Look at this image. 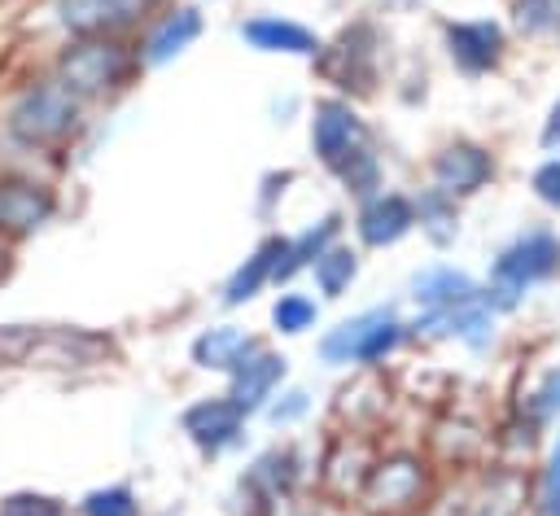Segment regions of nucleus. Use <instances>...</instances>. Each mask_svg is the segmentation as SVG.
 Returning <instances> with one entry per match:
<instances>
[{"label": "nucleus", "mask_w": 560, "mask_h": 516, "mask_svg": "<svg viewBox=\"0 0 560 516\" xmlns=\"http://www.w3.org/2000/svg\"><path fill=\"white\" fill-rule=\"evenodd\" d=\"M197 31H201V17H197V9H179V13H171L158 31H153V39H149V66H162V61H171L175 52H184L192 39H197Z\"/></svg>", "instance_id": "nucleus-14"}, {"label": "nucleus", "mask_w": 560, "mask_h": 516, "mask_svg": "<svg viewBox=\"0 0 560 516\" xmlns=\"http://www.w3.org/2000/svg\"><path fill=\"white\" fill-rule=\"evenodd\" d=\"M83 516H136L131 490H127V485H114V490L88 494V499H83Z\"/></svg>", "instance_id": "nucleus-21"}, {"label": "nucleus", "mask_w": 560, "mask_h": 516, "mask_svg": "<svg viewBox=\"0 0 560 516\" xmlns=\"http://www.w3.org/2000/svg\"><path fill=\"white\" fill-rule=\"evenodd\" d=\"M560 267V241L547 232H529L525 241H516L499 262H494V284H490V302L494 306H512L525 284L551 275Z\"/></svg>", "instance_id": "nucleus-2"}, {"label": "nucleus", "mask_w": 560, "mask_h": 516, "mask_svg": "<svg viewBox=\"0 0 560 516\" xmlns=\"http://www.w3.org/2000/svg\"><path fill=\"white\" fill-rule=\"evenodd\" d=\"M542 402H538V411H556L560 407V372H551L547 376V385H542V394H538Z\"/></svg>", "instance_id": "nucleus-25"}, {"label": "nucleus", "mask_w": 560, "mask_h": 516, "mask_svg": "<svg viewBox=\"0 0 560 516\" xmlns=\"http://www.w3.org/2000/svg\"><path fill=\"white\" fill-rule=\"evenodd\" d=\"M433 175L446 192H472L486 175H490V157L477 149V144H451L438 162H433Z\"/></svg>", "instance_id": "nucleus-10"}, {"label": "nucleus", "mask_w": 560, "mask_h": 516, "mask_svg": "<svg viewBox=\"0 0 560 516\" xmlns=\"http://www.w3.org/2000/svg\"><path fill=\"white\" fill-rule=\"evenodd\" d=\"M542 516H560V442H556L547 477H542Z\"/></svg>", "instance_id": "nucleus-22"}, {"label": "nucleus", "mask_w": 560, "mask_h": 516, "mask_svg": "<svg viewBox=\"0 0 560 516\" xmlns=\"http://www.w3.org/2000/svg\"><path fill=\"white\" fill-rule=\"evenodd\" d=\"M249 350H258V341H249L245 332H236V328H210L201 341H197V359H201V367H236Z\"/></svg>", "instance_id": "nucleus-16"}, {"label": "nucleus", "mask_w": 560, "mask_h": 516, "mask_svg": "<svg viewBox=\"0 0 560 516\" xmlns=\"http://www.w3.org/2000/svg\"><path fill=\"white\" fill-rule=\"evenodd\" d=\"M149 4L153 0H57V17L74 35H105L131 26Z\"/></svg>", "instance_id": "nucleus-4"}, {"label": "nucleus", "mask_w": 560, "mask_h": 516, "mask_svg": "<svg viewBox=\"0 0 560 516\" xmlns=\"http://www.w3.org/2000/svg\"><path fill=\"white\" fill-rule=\"evenodd\" d=\"M74 118H79V101L74 92L61 83V79H48V83H35L26 87L13 109H9V131L31 144V149H44V144H57L74 131Z\"/></svg>", "instance_id": "nucleus-1"}, {"label": "nucleus", "mask_w": 560, "mask_h": 516, "mask_svg": "<svg viewBox=\"0 0 560 516\" xmlns=\"http://www.w3.org/2000/svg\"><path fill=\"white\" fill-rule=\"evenodd\" d=\"M398 341V324L389 319V310H368L350 324H341L332 337H324V359L328 363H372L381 359L389 345Z\"/></svg>", "instance_id": "nucleus-3"}, {"label": "nucleus", "mask_w": 560, "mask_h": 516, "mask_svg": "<svg viewBox=\"0 0 560 516\" xmlns=\"http://www.w3.org/2000/svg\"><path fill=\"white\" fill-rule=\"evenodd\" d=\"M48 214V197L26 184H0V227L26 232Z\"/></svg>", "instance_id": "nucleus-15"}, {"label": "nucleus", "mask_w": 560, "mask_h": 516, "mask_svg": "<svg viewBox=\"0 0 560 516\" xmlns=\"http://www.w3.org/2000/svg\"><path fill=\"white\" fill-rule=\"evenodd\" d=\"M280 376H284V359L267 354L262 345L249 350V354L232 367V402H236L241 411H254V407L271 394V385H276Z\"/></svg>", "instance_id": "nucleus-7"}, {"label": "nucleus", "mask_w": 560, "mask_h": 516, "mask_svg": "<svg viewBox=\"0 0 560 516\" xmlns=\"http://www.w3.org/2000/svg\"><path fill=\"white\" fill-rule=\"evenodd\" d=\"M315 149H319V157H324L332 171H337L341 162H350V157L363 149V122L354 118L350 105H341V101L319 105V118H315Z\"/></svg>", "instance_id": "nucleus-5"}, {"label": "nucleus", "mask_w": 560, "mask_h": 516, "mask_svg": "<svg viewBox=\"0 0 560 516\" xmlns=\"http://www.w3.org/2000/svg\"><path fill=\"white\" fill-rule=\"evenodd\" d=\"M534 188H538V197H542L547 206L560 210V162H547V166L534 175Z\"/></svg>", "instance_id": "nucleus-23"}, {"label": "nucleus", "mask_w": 560, "mask_h": 516, "mask_svg": "<svg viewBox=\"0 0 560 516\" xmlns=\"http://www.w3.org/2000/svg\"><path fill=\"white\" fill-rule=\"evenodd\" d=\"M411 223H416L411 201H407V197H398V192H389V197H376V201L363 210L359 232H363V241H368V245H389V241H398Z\"/></svg>", "instance_id": "nucleus-11"}, {"label": "nucleus", "mask_w": 560, "mask_h": 516, "mask_svg": "<svg viewBox=\"0 0 560 516\" xmlns=\"http://www.w3.org/2000/svg\"><path fill=\"white\" fill-rule=\"evenodd\" d=\"M556 9H560V0H521V22H529V26H547Z\"/></svg>", "instance_id": "nucleus-24"}, {"label": "nucleus", "mask_w": 560, "mask_h": 516, "mask_svg": "<svg viewBox=\"0 0 560 516\" xmlns=\"http://www.w3.org/2000/svg\"><path fill=\"white\" fill-rule=\"evenodd\" d=\"M118 79V52L109 44H79L61 61V83L70 92H101Z\"/></svg>", "instance_id": "nucleus-6"}, {"label": "nucleus", "mask_w": 560, "mask_h": 516, "mask_svg": "<svg viewBox=\"0 0 560 516\" xmlns=\"http://www.w3.org/2000/svg\"><path fill=\"white\" fill-rule=\"evenodd\" d=\"M271 319H276V328H280V332H302V328H311V319H315V302H311V297L289 293V297H280V302H276Z\"/></svg>", "instance_id": "nucleus-20"}, {"label": "nucleus", "mask_w": 560, "mask_h": 516, "mask_svg": "<svg viewBox=\"0 0 560 516\" xmlns=\"http://www.w3.org/2000/svg\"><path fill=\"white\" fill-rule=\"evenodd\" d=\"M0 516H66L61 499L52 494H35V490H18L0 499Z\"/></svg>", "instance_id": "nucleus-19"}, {"label": "nucleus", "mask_w": 560, "mask_h": 516, "mask_svg": "<svg viewBox=\"0 0 560 516\" xmlns=\"http://www.w3.org/2000/svg\"><path fill=\"white\" fill-rule=\"evenodd\" d=\"M241 35H245L254 48H262V52H315V48H319L306 26L280 22V17H258V22H249Z\"/></svg>", "instance_id": "nucleus-13"}, {"label": "nucleus", "mask_w": 560, "mask_h": 516, "mask_svg": "<svg viewBox=\"0 0 560 516\" xmlns=\"http://www.w3.org/2000/svg\"><path fill=\"white\" fill-rule=\"evenodd\" d=\"M416 302H424V306H433V310H459V306H472L477 302V289H472V280L468 275H459V271H424L420 280H416Z\"/></svg>", "instance_id": "nucleus-12"}, {"label": "nucleus", "mask_w": 560, "mask_h": 516, "mask_svg": "<svg viewBox=\"0 0 560 516\" xmlns=\"http://www.w3.org/2000/svg\"><path fill=\"white\" fill-rule=\"evenodd\" d=\"M542 144H547V149H556V144H560V105L551 109V122H547V131H542Z\"/></svg>", "instance_id": "nucleus-26"}, {"label": "nucleus", "mask_w": 560, "mask_h": 516, "mask_svg": "<svg viewBox=\"0 0 560 516\" xmlns=\"http://www.w3.org/2000/svg\"><path fill=\"white\" fill-rule=\"evenodd\" d=\"M241 415H245V411H241L232 398H210V402H197V407L184 415V429L192 433L197 446L219 450V446H228V442L236 437Z\"/></svg>", "instance_id": "nucleus-9"}, {"label": "nucleus", "mask_w": 560, "mask_h": 516, "mask_svg": "<svg viewBox=\"0 0 560 516\" xmlns=\"http://www.w3.org/2000/svg\"><path fill=\"white\" fill-rule=\"evenodd\" d=\"M451 39V57L464 66V70H490L499 61V48H503V31L494 22H455L446 31Z\"/></svg>", "instance_id": "nucleus-8"}, {"label": "nucleus", "mask_w": 560, "mask_h": 516, "mask_svg": "<svg viewBox=\"0 0 560 516\" xmlns=\"http://www.w3.org/2000/svg\"><path fill=\"white\" fill-rule=\"evenodd\" d=\"M350 275H354V254L350 249H328V254L315 258V280L328 297H337L350 284Z\"/></svg>", "instance_id": "nucleus-18"}, {"label": "nucleus", "mask_w": 560, "mask_h": 516, "mask_svg": "<svg viewBox=\"0 0 560 516\" xmlns=\"http://www.w3.org/2000/svg\"><path fill=\"white\" fill-rule=\"evenodd\" d=\"M284 258V241H267L236 275H232V284H228V302H245V297H254L258 293V284L267 280V275H276V262Z\"/></svg>", "instance_id": "nucleus-17"}]
</instances>
